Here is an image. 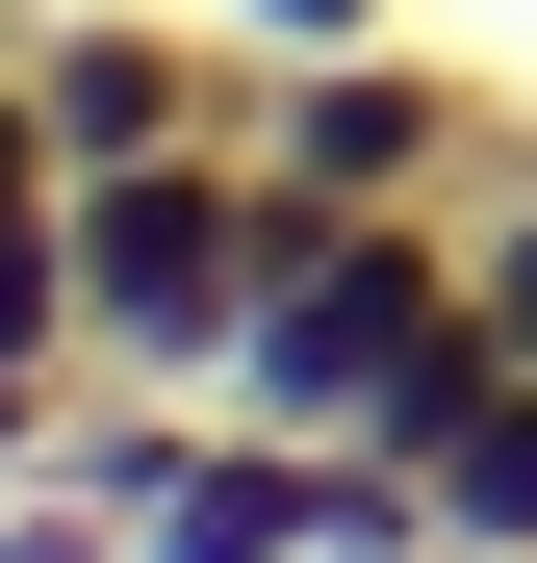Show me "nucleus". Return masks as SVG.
Instances as JSON below:
<instances>
[{
	"label": "nucleus",
	"mask_w": 537,
	"mask_h": 563,
	"mask_svg": "<svg viewBox=\"0 0 537 563\" xmlns=\"http://www.w3.org/2000/svg\"><path fill=\"white\" fill-rule=\"evenodd\" d=\"M77 206V358H128V385H231L256 333V256H282V179H256L231 129H179L128 179H52Z\"/></svg>",
	"instance_id": "1"
},
{
	"label": "nucleus",
	"mask_w": 537,
	"mask_h": 563,
	"mask_svg": "<svg viewBox=\"0 0 537 563\" xmlns=\"http://www.w3.org/2000/svg\"><path fill=\"white\" fill-rule=\"evenodd\" d=\"M231 154L282 179V206H461V179L512 154V103L435 26H384V52H256L231 77Z\"/></svg>",
	"instance_id": "2"
},
{
	"label": "nucleus",
	"mask_w": 537,
	"mask_h": 563,
	"mask_svg": "<svg viewBox=\"0 0 537 563\" xmlns=\"http://www.w3.org/2000/svg\"><path fill=\"white\" fill-rule=\"evenodd\" d=\"M231 26H154V0H52L26 26V129H52V179H128V154H179V129H231Z\"/></svg>",
	"instance_id": "3"
},
{
	"label": "nucleus",
	"mask_w": 537,
	"mask_h": 563,
	"mask_svg": "<svg viewBox=\"0 0 537 563\" xmlns=\"http://www.w3.org/2000/svg\"><path fill=\"white\" fill-rule=\"evenodd\" d=\"M307 512H333V435H256V410H205V461L128 512V563H307Z\"/></svg>",
	"instance_id": "4"
},
{
	"label": "nucleus",
	"mask_w": 537,
	"mask_h": 563,
	"mask_svg": "<svg viewBox=\"0 0 537 563\" xmlns=\"http://www.w3.org/2000/svg\"><path fill=\"white\" fill-rule=\"evenodd\" d=\"M410 487H435V563H537V358H486Z\"/></svg>",
	"instance_id": "5"
},
{
	"label": "nucleus",
	"mask_w": 537,
	"mask_h": 563,
	"mask_svg": "<svg viewBox=\"0 0 537 563\" xmlns=\"http://www.w3.org/2000/svg\"><path fill=\"white\" fill-rule=\"evenodd\" d=\"M0 385H77V206H0Z\"/></svg>",
	"instance_id": "6"
},
{
	"label": "nucleus",
	"mask_w": 537,
	"mask_h": 563,
	"mask_svg": "<svg viewBox=\"0 0 537 563\" xmlns=\"http://www.w3.org/2000/svg\"><path fill=\"white\" fill-rule=\"evenodd\" d=\"M461 282H486V333L537 358V103H512V154L461 179Z\"/></svg>",
	"instance_id": "7"
},
{
	"label": "nucleus",
	"mask_w": 537,
	"mask_h": 563,
	"mask_svg": "<svg viewBox=\"0 0 537 563\" xmlns=\"http://www.w3.org/2000/svg\"><path fill=\"white\" fill-rule=\"evenodd\" d=\"M0 563H128V512H103V487H52V461H26V487H0Z\"/></svg>",
	"instance_id": "8"
},
{
	"label": "nucleus",
	"mask_w": 537,
	"mask_h": 563,
	"mask_svg": "<svg viewBox=\"0 0 537 563\" xmlns=\"http://www.w3.org/2000/svg\"><path fill=\"white\" fill-rule=\"evenodd\" d=\"M205 26H231V52H384L410 0H205Z\"/></svg>",
	"instance_id": "9"
},
{
	"label": "nucleus",
	"mask_w": 537,
	"mask_h": 563,
	"mask_svg": "<svg viewBox=\"0 0 537 563\" xmlns=\"http://www.w3.org/2000/svg\"><path fill=\"white\" fill-rule=\"evenodd\" d=\"M26 179H52V129H26V26H0V206H26Z\"/></svg>",
	"instance_id": "10"
}]
</instances>
